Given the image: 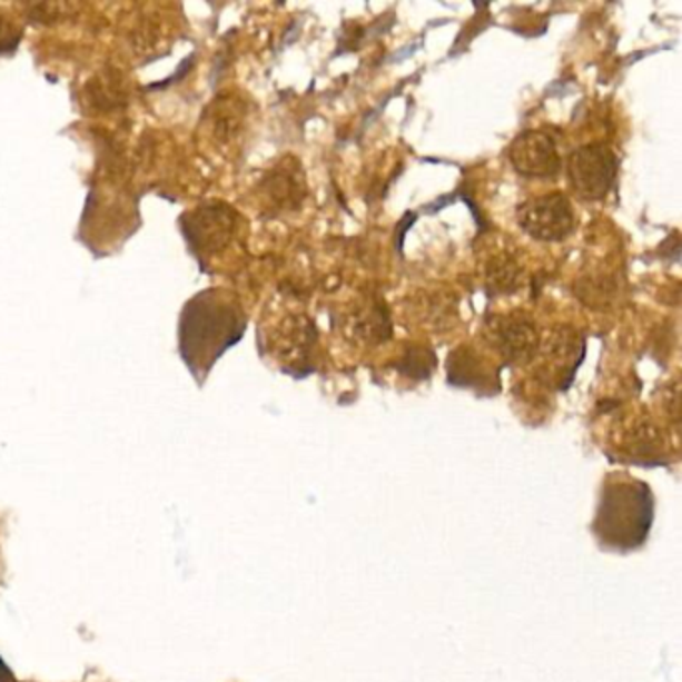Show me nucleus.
<instances>
[{
    "instance_id": "1a4fd4ad",
    "label": "nucleus",
    "mask_w": 682,
    "mask_h": 682,
    "mask_svg": "<svg viewBox=\"0 0 682 682\" xmlns=\"http://www.w3.org/2000/svg\"><path fill=\"white\" fill-rule=\"evenodd\" d=\"M521 267L513 257L501 255L488 263V293L491 295H513L521 287Z\"/></svg>"
},
{
    "instance_id": "20e7f679",
    "label": "nucleus",
    "mask_w": 682,
    "mask_h": 682,
    "mask_svg": "<svg viewBox=\"0 0 682 682\" xmlns=\"http://www.w3.org/2000/svg\"><path fill=\"white\" fill-rule=\"evenodd\" d=\"M508 160L513 169L526 178L551 180L559 177L563 159L553 137L544 130H524L508 147Z\"/></svg>"
},
{
    "instance_id": "0eeeda50",
    "label": "nucleus",
    "mask_w": 682,
    "mask_h": 682,
    "mask_svg": "<svg viewBox=\"0 0 682 682\" xmlns=\"http://www.w3.org/2000/svg\"><path fill=\"white\" fill-rule=\"evenodd\" d=\"M491 340L508 365H526L538 350V330L523 313H513L491 323Z\"/></svg>"
},
{
    "instance_id": "f03ea898",
    "label": "nucleus",
    "mask_w": 682,
    "mask_h": 682,
    "mask_svg": "<svg viewBox=\"0 0 682 682\" xmlns=\"http://www.w3.org/2000/svg\"><path fill=\"white\" fill-rule=\"evenodd\" d=\"M619 172V160L613 150L604 145H586L574 150L566 165V178L574 197L596 202L603 200L614 187Z\"/></svg>"
},
{
    "instance_id": "9b49d317",
    "label": "nucleus",
    "mask_w": 682,
    "mask_h": 682,
    "mask_svg": "<svg viewBox=\"0 0 682 682\" xmlns=\"http://www.w3.org/2000/svg\"><path fill=\"white\" fill-rule=\"evenodd\" d=\"M14 681V674L9 669V664L4 663L2 659H0V682H12Z\"/></svg>"
},
{
    "instance_id": "9d476101",
    "label": "nucleus",
    "mask_w": 682,
    "mask_h": 682,
    "mask_svg": "<svg viewBox=\"0 0 682 682\" xmlns=\"http://www.w3.org/2000/svg\"><path fill=\"white\" fill-rule=\"evenodd\" d=\"M435 363L433 350L421 346V348H413V350L405 353V356L398 360L396 366H398V370H403L408 376H416V370H421L418 375H421V378H425V376L431 375Z\"/></svg>"
},
{
    "instance_id": "39448f33",
    "label": "nucleus",
    "mask_w": 682,
    "mask_h": 682,
    "mask_svg": "<svg viewBox=\"0 0 682 682\" xmlns=\"http://www.w3.org/2000/svg\"><path fill=\"white\" fill-rule=\"evenodd\" d=\"M258 340L263 353L277 356L285 363V370H290L307 363L308 350L317 340V328L308 318L290 315L275 327L258 330Z\"/></svg>"
},
{
    "instance_id": "7ed1b4c3",
    "label": "nucleus",
    "mask_w": 682,
    "mask_h": 682,
    "mask_svg": "<svg viewBox=\"0 0 682 682\" xmlns=\"http://www.w3.org/2000/svg\"><path fill=\"white\" fill-rule=\"evenodd\" d=\"M518 227L541 243H561L574 230L573 205L564 192H548L528 198L516 208Z\"/></svg>"
},
{
    "instance_id": "6e6552de",
    "label": "nucleus",
    "mask_w": 682,
    "mask_h": 682,
    "mask_svg": "<svg viewBox=\"0 0 682 682\" xmlns=\"http://www.w3.org/2000/svg\"><path fill=\"white\" fill-rule=\"evenodd\" d=\"M188 217L195 218V227L192 233H185L188 238V245L192 247V253L200 257L202 250L210 255V250L215 253L217 248H223L228 243V238L233 235V228H235V215L233 210H228V207H212L208 208V217H210V225L212 228L205 227L195 212L188 215Z\"/></svg>"
},
{
    "instance_id": "f257e3e1",
    "label": "nucleus",
    "mask_w": 682,
    "mask_h": 682,
    "mask_svg": "<svg viewBox=\"0 0 682 682\" xmlns=\"http://www.w3.org/2000/svg\"><path fill=\"white\" fill-rule=\"evenodd\" d=\"M247 330V315L235 293L227 288H207L180 310L178 355L190 375L202 385L208 373L230 346Z\"/></svg>"
},
{
    "instance_id": "423d86ee",
    "label": "nucleus",
    "mask_w": 682,
    "mask_h": 682,
    "mask_svg": "<svg viewBox=\"0 0 682 682\" xmlns=\"http://www.w3.org/2000/svg\"><path fill=\"white\" fill-rule=\"evenodd\" d=\"M538 355L543 356L544 375L556 376V380L566 388L583 363L584 338L574 328H551V333L538 340Z\"/></svg>"
}]
</instances>
